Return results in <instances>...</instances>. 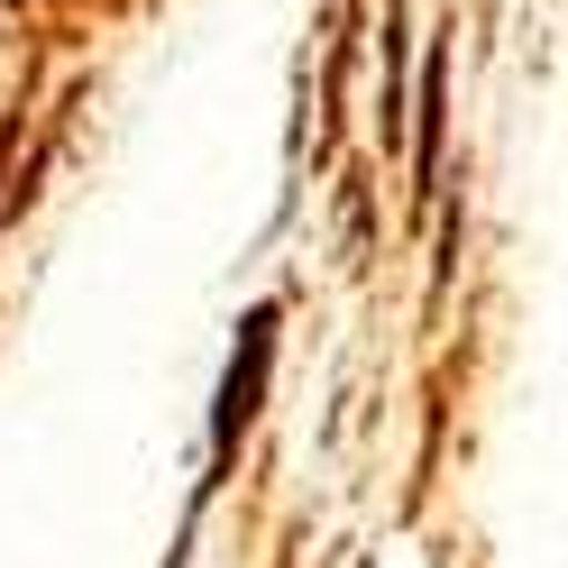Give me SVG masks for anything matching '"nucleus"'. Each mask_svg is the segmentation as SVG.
Returning <instances> with one entry per match:
<instances>
[{
	"mask_svg": "<svg viewBox=\"0 0 568 568\" xmlns=\"http://www.w3.org/2000/svg\"><path fill=\"white\" fill-rule=\"evenodd\" d=\"M275 331H284V312H275V303H247V312H239V339H230V358H221V395H211V449H202V486H193V505H211V495L230 486L239 440L257 432V413H266V376H275Z\"/></svg>",
	"mask_w": 568,
	"mask_h": 568,
	"instance_id": "1",
	"label": "nucleus"
},
{
	"mask_svg": "<svg viewBox=\"0 0 568 568\" xmlns=\"http://www.w3.org/2000/svg\"><path fill=\"white\" fill-rule=\"evenodd\" d=\"M0 156H10V120H0Z\"/></svg>",
	"mask_w": 568,
	"mask_h": 568,
	"instance_id": "3",
	"label": "nucleus"
},
{
	"mask_svg": "<svg viewBox=\"0 0 568 568\" xmlns=\"http://www.w3.org/2000/svg\"><path fill=\"white\" fill-rule=\"evenodd\" d=\"M413 184L422 193H432L440 184V129H449V55L432 47V55H422V101H413Z\"/></svg>",
	"mask_w": 568,
	"mask_h": 568,
	"instance_id": "2",
	"label": "nucleus"
}]
</instances>
